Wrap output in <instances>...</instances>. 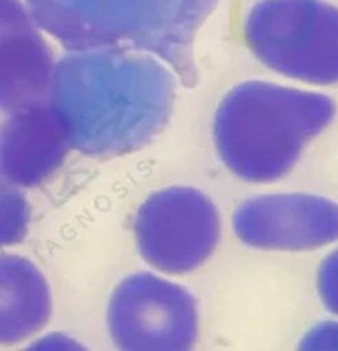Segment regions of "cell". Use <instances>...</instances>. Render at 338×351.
Here are the masks:
<instances>
[{
    "label": "cell",
    "mask_w": 338,
    "mask_h": 351,
    "mask_svg": "<svg viewBox=\"0 0 338 351\" xmlns=\"http://www.w3.org/2000/svg\"><path fill=\"white\" fill-rule=\"evenodd\" d=\"M232 230L252 248L311 251L337 239V205L316 194L259 195L235 210Z\"/></svg>",
    "instance_id": "52a82bcc"
},
{
    "label": "cell",
    "mask_w": 338,
    "mask_h": 351,
    "mask_svg": "<svg viewBox=\"0 0 338 351\" xmlns=\"http://www.w3.org/2000/svg\"><path fill=\"white\" fill-rule=\"evenodd\" d=\"M69 149L65 127L49 101L10 112L0 125V169L20 188L44 184Z\"/></svg>",
    "instance_id": "9c48e42d"
},
{
    "label": "cell",
    "mask_w": 338,
    "mask_h": 351,
    "mask_svg": "<svg viewBox=\"0 0 338 351\" xmlns=\"http://www.w3.org/2000/svg\"><path fill=\"white\" fill-rule=\"evenodd\" d=\"M51 312V289L40 269L25 258L0 254V346L38 333Z\"/></svg>",
    "instance_id": "30bf717a"
},
{
    "label": "cell",
    "mask_w": 338,
    "mask_h": 351,
    "mask_svg": "<svg viewBox=\"0 0 338 351\" xmlns=\"http://www.w3.org/2000/svg\"><path fill=\"white\" fill-rule=\"evenodd\" d=\"M178 80L149 53L121 47L68 51L56 61L49 104L71 148L112 158L142 148L165 127Z\"/></svg>",
    "instance_id": "6da1fadb"
},
{
    "label": "cell",
    "mask_w": 338,
    "mask_h": 351,
    "mask_svg": "<svg viewBox=\"0 0 338 351\" xmlns=\"http://www.w3.org/2000/svg\"><path fill=\"white\" fill-rule=\"evenodd\" d=\"M335 114V101L326 94L248 81L232 88L217 107L214 145L232 175L271 182L293 168Z\"/></svg>",
    "instance_id": "3957f363"
},
{
    "label": "cell",
    "mask_w": 338,
    "mask_h": 351,
    "mask_svg": "<svg viewBox=\"0 0 338 351\" xmlns=\"http://www.w3.org/2000/svg\"><path fill=\"white\" fill-rule=\"evenodd\" d=\"M29 219L25 195L0 169V248L20 243L28 232Z\"/></svg>",
    "instance_id": "8fae6325"
},
{
    "label": "cell",
    "mask_w": 338,
    "mask_h": 351,
    "mask_svg": "<svg viewBox=\"0 0 338 351\" xmlns=\"http://www.w3.org/2000/svg\"><path fill=\"white\" fill-rule=\"evenodd\" d=\"M54 54L23 0H0V110L49 101Z\"/></svg>",
    "instance_id": "ba28073f"
},
{
    "label": "cell",
    "mask_w": 338,
    "mask_h": 351,
    "mask_svg": "<svg viewBox=\"0 0 338 351\" xmlns=\"http://www.w3.org/2000/svg\"><path fill=\"white\" fill-rule=\"evenodd\" d=\"M135 239L143 261L167 275H185L206 263L219 239L213 202L188 186L149 195L135 217Z\"/></svg>",
    "instance_id": "5b68a950"
},
{
    "label": "cell",
    "mask_w": 338,
    "mask_h": 351,
    "mask_svg": "<svg viewBox=\"0 0 338 351\" xmlns=\"http://www.w3.org/2000/svg\"><path fill=\"white\" fill-rule=\"evenodd\" d=\"M107 328L122 350H189L198 333L196 301L175 282L135 274L114 289Z\"/></svg>",
    "instance_id": "8992f818"
},
{
    "label": "cell",
    "mask_w": 338,
    "mask_h": 351,
    "mask_svg": "<svg viewBox=\"0 0 338 351\" xmlns=\"http://www.w3.org/2000/svg\"><path fill=\"white\" fill-rule=\"evenodd\" d=\"M242 34L268 69L315 86L338 80V11L326 0H255Z\"/></svg>",
    "instance_id": "277c9868"
},
{
    "label": "cell",
    "mask_w": 338,
    "mask_h": 351,
    "mask_svg": "<svg viewBox=\"0 0 338 351\" xmlns=\"http://www.w3.org/2000/svg\"><path fill=\"white\" fill-rule=\"evenodd\" d=\"M67 51L121 47L149 53L185 86L197 81L196 38L218 0H24Z\"/></svg>",
    "instance_id": "7a4b0ae2"
}]
</instances>
